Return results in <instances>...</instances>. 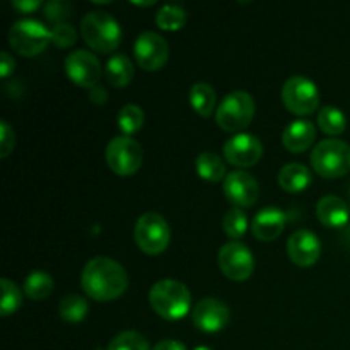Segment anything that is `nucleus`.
Segmentation results:
<instances>
[{"instance_id":"4468645a","label":"nucleus","mask_w":350,"mask_h":350,"mask_svg":"<svg viewBox=\"0 0 350 350\" xmlns=\"http://www.w3.org/2000/svg\"><path fill=\"white\" fill-rule=\"evenodd\" d=\"M231 318L228 304L222 303L221 299L215 297H205L195 304L191 311V321L195 327L205 334H217L224 330Z\"/></svg>"},{"instance_id":"c85d7f7f","label":"nucleus","mask_w":350,"mask_h":350,"mask_svg":"<svg viewBox=\"0 0 350 350\" xmlns=\"http://www.w3.org/2000/svg\"><path fill=\"white\" fill-rule=\"evenodd\" d=\"M0 289H2V301H0V314L10 317L16 313L23 304V293L19 287L9 279L0 280Z\"/></svg>"},{"instance_id":"9b49d317","label":"nucleus","mask_w":350,"mask_h":350,"mask_svg":"<svg viewBox=\"0 0 350 350\" xmlns=\"http://www.w3.org/2000/svg\"><path fill=\"white\" fill-rule=\"evenodd\" d=\"M133 57L140 68L147 72H156L166 65L170 46L161 34L154 31H144L133 43Z\"/></svg>"},{"instance_id":"5701e85b","label":"nucleus","mask_w":350,"mask_h":350,"mask_svg":"<svg viewBox=\"0 0 350 350\" xmlns=\"http://www.w3.org/2000/svg\"><path fill=\"white\" fill-rule=\"evenodd\" d=\"M195 167L202 180L211 181V183H219L221 180H226V164L222 157L215 152H200L195 161Z\"/></svg>"},{"instance_id":"f257e3e1","label":"nucleus","mask_w":350,"mask_h":350,"mask_svg":"<svg viewBox=\"0 0 350 350\" xmlns=\"http://www.w3.org/2000/svg\"><path fill=\"white\" fill-rule=\"evenodd\" d=\"M81 286L91 299L108 303L125 294L129 275L116 260L109 256H94L82 269Z\"/></svg>"},{"instance_id":"cd10ccee","label":"nucleus","mask_w":350,"mask_h":350,"mask_svg":"<svg viewBox=\"0 0 350 350\" xmlns=\"http://www.w3.org/2000/svg\"><path fill=\"white\" fill-rule=\"evenodd\" d=\"M144 115L142 108L137 105H125L118 113V126L123 132V135H133L135 132H139L144 125Z\"/></svg>"},{"instance_id":"2eb2a0df","label":"nucleus","mask_w":350,"mask_h":350,"mask_svg":"<svg viewBox=\"0 0 350 350\" xmlns=\"http://www.w3.org/2000/svg\"><path fill=\"white\" fill-rule=\"evenodd\" d=\"M224 195L232 205L239 208H248L252 205H255V202L258 200L260 195V187L258 181L255 180V176L246 171H231V173L226 176L224 185Z\"/></svg>"},{"instance_id":"423d86ee","label":"nucleus","mask_w":350,"mask_h":350,"mask_svg":"<svg viewBox=\"0 0 350 350\" xmlns=\"http://www.w3.org/2000/svg\"><path fill=\"white\" fill-rule=\"evenodd\" d=\"M51 43V29L34 19H21L9 29V44L23 57H36Z\"/></svg>"},{"instance_id":"58836bf2","label":"nucleus","mask_w":350,"mask_h":350,"mask_svg":"<svg viewBox=\"0 0 350 350\" xmlns=\"http://www.w3.org/2000/svg\"><path fill=\"white\" fill-rule=\"evenodd\" d=\"M193 350H212V349H208V347H205V345H200V347H195Z\"/></svg>"},{"instance_id":"0eeeda50","label":"nucleus","mask_w":350,"mask_h":350,"mask_svg":"<svg viewBox=\"0 0 350 350\" xmlns=\"http://www.w3.org/2000/svg\"><path fill=\"white\" fill-rule=\"evenodd\" d=\"M133 239L146 255H161L171 241L170 224L157 212H146L137 219Z\"/></svg>"},{"instance_id":"f3484780","label":"nucleus","mask_w":350,"mask_h":350,"mask_svg":"<svg viewBox=\"0 0 350 350\" xmlns=\"http://www.w3.org/2000/svg\"><path fill=\"white\" fill-rule=\"evenodd\" d=\"M286 228V214L279 207H265L255 215L252 224L253 236L258 241L269 243L279 238Z\"/></svg>"},{"instance_id":"473e14b6","label":"nucleus","mask_w":350,"mask_h":350,"mask_svg":"<svg viewBox=\"0 0 350 350\" xmlns=\"http://www.w3.org/2000/svg\"><path fill=\"white\" fill-rule=\"evenodd\" d=\"M70 12V5L67 2H60V0H53V2H48L44 5V16L46 19H50L51 23L62 24L65 17Z\"/></svg>"},{"instance_id":"9d476101","label":"nucleus","mask_w":350,"mask_h":350,"mask_svg":"<svg viewBox=\"0 0 350 350\" xmlns=\"http://www.w3.org/2000/svg\"><path fill=\"white\" fill-rule=\"evenodd\" d=\"M217 263L221 272L224 273L228 279L236 280V282H243V280L250 279L255 270V258L253 253L246 245L239 241H229L219 250Z\"/></svg>"},{"instance_id":"7c9ffc66","label":"nucleus","mask_w":350,"mask_h":350,"mask_svg":"<svg viewBox=\"0 0 350 350\" xmlns=\"http://www.w3.org/2000/svg\"><path fill=\"white\" fill-rule=\"evenodd\" d=\"M106 350H150L149 342L139 332H122L109 342Z\"/></svg>"},{"instance_id":"aec40b11","label":"nucleus","mask_w":350,"mask_h":350,"mask_svg":"<svg viewBox=\"0 0 350 350\" xmlns=\"http://www.w3.org/2000/svg\"><path fill=\"white\" fill-rule=\"evenodd\" d=\"M277 180H279L280 188L287 191V193H301V191H304L310 187L313 176H311V171L304 164L291 163L286 164L279 171Z\"/></svg>"},{"instance_id":"6e6552de","label":"nucleus","mask_w":350,"mask_h":350,"mask_svg":"<svg viewBox=\"0 0 350 350\" xmlns=\"http://www.w3.org/2000/svg\"><path fill=\"white\" fill-rule=\"evenodd\" d=\"M106 164L118 176H132L140 170L144 161L142 146L129 135H118L106 146Z\"/></svg>"},{"instance_id":"4c0bfd02","label":"nucleus","mask_w":350,"mask_h":350,"mask_svg":"<svg viewBox=\"0 0 350 350\" xmlns=\"http://www.w3.org/2000/svg\"><path fill=\"white\" fill-rule=\"evenodd\" d=\"M132 3L133 5H139V7H149V5H154L156 2H154V0H147V2H137L135 0V2H132Z\"/></svg>"},{"instance_id":"39448f33","label":"nucleus","mask_w":350,"mask_h":350,"mask_svg":"<svg viewBox=\"0 0 350 350\" xmlns=\"http://www.w3.org/2000/svg\"><path fill=\"white\" fill-rule=\"evenodd\" d=\"M255 116V99L246 91H232L224 96L215 109V123L226 132H239L252 123Z\"/></svg>"},{"instance_id":"20e7f679","label":"nucleus","mask_w":350,"mask_h":350,"mask_svg":"<svg viewBox=\"0 0 350 350\" xmlns=\"http://www.w3.org/2000/svg\"><path fill=\"white\" fill-rule=\"evenodd\" d=\"M311 166L323 178H340L350 171V146L340 139H325L311 152Z\"/></svg>"},{"instance_id":"f704fd0d","label":"nucleus","mask_w":350,"mask_h":350,"mask_svg":"<svg viewBox=\"0 0 350 350\" xmlns=\"http://www.w3.org/2000/svg\"><path fill=\"white\" fill-rule=\"evenodd\" d=\"M14 67H16V62L10 57V53L2 51V57H0V75H2V77H7L9 74H12Z\"/></svg>"},{"instance_id":"412c9836","label":"nucleus","mask_w":350,"mask_h":350,"mask_svg":"<svg viewBox=\"0 0 350 350\" xmlns=\"http://www.w3.org/2000/svg\"><path fill=\"white\" fill-rule=\"evenodd\" d=\"M135 75L133 62L126 55L116 53L108 58L105 67V77L113 88H126Z\"/></svg>"},{"instance_id":"dca6fc26","label":"nucleus","mask_w":350,"mask_h":350,"mask_svg":"<svg viewBox=\"0 0 350 350\" xmlns=\"http://www.w3.org/2000/svg\"><path fill=\"white\" fill-rule=\"evenodd\" d=\"M287 255L297 267L314 265L321 255L320 238L308 229L293 232L287 241Z\"/></svg>"},{"instance_id":"1a4fd4ad","label":"nucleus","mask_w":350,"mask_h":350,"mask_svg":"<svg viewBox=\"0 0 350 350\" xmlns=\"http://www.w3.org/2000/svg\"><path fill=\"white\" fill-rule=\"evenodd\" d=\"M282 103L293 115L310 116L320 106V92L311 79L294 75L284 82Z\"/></svg>"},{"instance_id":"393cba45","label":"nucleus","mask_w":350,"mask_h":350,"mask_svg":"<svg viewBox=\"0 0 350 350\" xmlns=\"http://www.w3.org/2000/svg\"><path fill=\"white\" fill-rule=\"evenodd\" d=\"M187 10L176 3H166L156 14V24L164 31H180L187 24Z\"/></svg>"},{"instance_id":"c756f323","label":"nucleus","mask_w":350,"mask_h":350,"mask_svg":"<svg viewBox=\"0 0 350 350\" xmlns=\"http://www.w3.org/2000/svg\"><path fill=\"white\" fill-rule=\"evenodd\" d=\"M222 228L228 238L239 239L245 236L246 229H248V217H246L245 211L239 207L229 208L228 214L224 215V221H222Z\"/></svg>"},{"instance_id":"a211bd4d","label":"nucleus","mask_w":350,"mask_h":350,"mask_svg":"<svg viewBox=\"0 0 350 350\" xmlns=\"http://www.w3.org/2000/svg\"><path fill=\"white\" fill-rule=\"evenodd\" d=\"M317 139V126L310 120H294L284 129L282 144L287 150L294 154L310 149Z\"/></svg>"},{"instance_id":"a878e982","label":"nucleus","mask_w":350,"mask_h":350,"mask_svg":"<svg viewBox=\"0 0 350 350\" xmlns=\"http://www.w3.org/2000/svg\"><path fill=\"white\" fill-rule=\"evenodd\" d=\"M88 301L82 296H77V294L65 296L64 299L60 301V304H58V314L62 317V320L68 321V323H79V321H82L88 317Z\"/></svg>"},{"instance_id":"4be33fe9","label":"nucleus","mask_w":350,"mask_h":350,"mask_svg":"<svg viewBox=\"0 0 350 350\" xmlns=\"http://www.w3.org/2000/svg\"><path fill=\"white\" fill-rule=\"evenodd\" d=\"M188 101L190 106L198 113L200 116H211L215 113V105H217V94H215L214 88L207 82H195L190 88V94H188Z\"/></svg>"},{"instance_id":"ddd939ff","label":"nucleus","mask_w":350,"mask_h":350,"mask_svg":"<svg viewBox=\"0 0 350 350\" xmlns=\"http://www.w3.org/2000/svg\"><path fill=\"white\" fill-rule=\"evenodd\" d=\"M226 161L236 167H252L262 159L263 146L253 133H236L224 144Z\"/></svg>"},{"instance_id":"7ed1b4c3","label":"nucleus","mask_w":350,"mask_h":350,"mask_svg":"<svg viewBox=\"0 0 350 350\" xmlns=\"http://www.w3.org/2000/svg\"><path fill=\"white\" fill-rule=\"evenodd\" d=\"M81 34L89 48L99 53H109L120 46L122 27L106 10H91L81 21Z\"/></svg>"},{"instance_id":"c9c22d12","label":"nucleus","mask_w":350,"mask_h":350,"mask_svg":"<svg viewBox=\"0 0 350 350\" xmlns=\"http://www.w3.org/2000/svg\"><path fill=\"white\" fill-rule=\"evenodd\" d=\"M12 5L14 9H17L19 12L29 14V12H34L36 9H40L41 2L40 0H17V2H14Z\"/></svg>"},{"instance_id":"6ab92c4d","label":"nucleus","mask_w":350,"mask_h":350,"mask_svg":"<svg viewBox=\"0 0 350 350\" xmlns=\"http://www.w3.org/2000/svg\"><path fill=\"white\" fill-rule=\"evenodd\" d=\"M317 215L327 228H342L349 221V205L337 195H325L317 204Z\"/></svg>"},{"instance_id":"f03ea898","label":"nucleus","mask_w":350,"mask_h":350,"mask_svg":"<svg viewBox=\"0 0 350 350\" xmlns=\"http://www.w3.org/2000/svg\"><path fill=\"white\" fill-rule=\"evenodd\" d=\"M149 304L164 320H181L191 308V294L183 282L163 279L150 287Z\"/></svg>"},{"instance_id":"bb28decb","label":"nucleus","mask_w":350,"mask_h":350,"mask_svg":"<svg viewBox=\"0 0 350 350\" xmlns=\"http://www.w3.org/2000/svg\"><path fill=\"white\" fill-rule=\"evenodd\" d=\"M318 125L327 135L337 137L347 126V118L337 106H325L318 111Z\"/></svg>"},{"instance_id":"b1692460","label":"nucleus","mask_w":350,"mask_h":350,"mask_svg":"<svg viewBox=\"0 0 350 350\" xmlns=\"http://www.w3.org/2000/svg\"><path fill=\"white\" fill-rule=\"evenodd\" d=\"M53 279L43 270H33L24 279V294L33 301H43L53 293Z\"/></svg>"},{"instance_id":"2f4dec72","label":"nucleus","mask_w":350,"mask_h":350,"mask_svg":"<svg viewBox=\"0 0 350 350\" xmlns=\"http://www.w3.org/2000/svg\"><path fill=\"white\" fill-rule=\"evenodd\" d=\"M77 41V31L67 23L55 24L51 27V43L58 48H68L74 46V43Z\"/></svg>"},{"instance_id":"e433bc0d","label":"nucleus","mask_w":350,"mask_h":350,"mask_svg":"<svg viewBox=\"0 0 350 350\" xmlns=\"http://www.w3.org/2000/svg\"><path fill=\"white\" fill-rule=\"evenodd\" d=\"M152 350H187V347H185V344H181V342L167 338V340L157 342Z\"/></svg>"},{"instance_id":"f8f14e48","label":"nucleus","mask_w":350,"mask_h":350,"mask_svg":"<svg viewBox=\"0 0 350 350\" xmlns=\"http://www.w3.org/2000/svg\"><path fill=\"white\" fill-rule=\"evenodd\" d=\"M101 70V64L92 51L75 50L65 58V74L82 89L98 88Z\"/></svg>"},{"instance_id":"72a5a7b5","label":"nucleus","mask_w":350,"mask_h":350,"mask_svg":"<svg viewBox=\"0 0 350 350\" xmlns=\"http://www.w3.org/2000/svg\"><path fill=\"white\" fill-rule=\"evenodd\" d=\"M14 146H16L14 130L10 129L9 123L3 120V122H0V157L5 159L7 156H10V152L14 150Z\"/></svg>"}]
</instances>
